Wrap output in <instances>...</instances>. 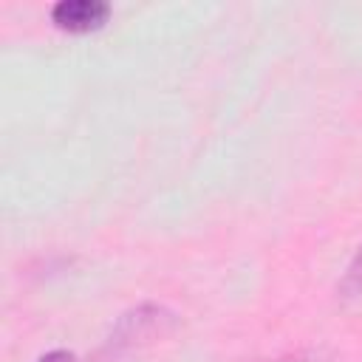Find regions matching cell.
<instances>
[{
	"mask_svg": "<svg viewBox=\"0 0 362 362\" xmlns=\"http://www.w3.org/2000/svg\"><path fill=\"white\" fill-rule=\"evenodd\" d=\"M110 6L102 0H62L51 8V20L57 28L71 34H88L107 23Z\"/></svg>",
	"mask_w": 362,
	"mask_h": 362,
	"instance_id": "cell-1",
	"label": "cell"
},
{
	"mask_svg": "<svg viewBox=\"0 0 362 362\" xmlns=\"http://www.w3.org/2000/svg\"><path fill=\"white\" fill-rule=\"evenodd\" d=\"M277 362H320V356H314V354H308V356L297 354V356H288V359H277Z\"/></svg>",
	"mask_w": 362,
	"mask_h": 362,
	"instance_id": "cell-3",
	"label": "cell"
},
{
	"mask_svg": "<svg viewBox=\"0 0 362 362\" xmlns=\"http://www.w3.org/2000/svg\"><path fill=\"white\" fill-rule=\"evenodd\" d=\"M40 362H76V356L68 354V351H51V354H45Z\"/></svg>",
	"mask_w": 362,
	"mask_h": 362,
	"instance_id": "cell-2",
	"label": "cell"
}]
</instances>
